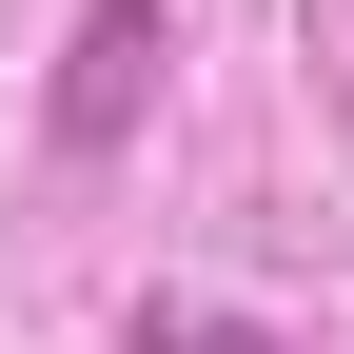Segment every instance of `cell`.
Listing matches in <instances>:
<instances>
[{
	"instance_id": "1",
	"label": "cell",
	"mask_w": 354,
	"mask_h": 354,
	"mask_svg": "<svg viewBox=\"0 0 354 354\" xmlns=\"http://www.w3.org/2000/svg\"><path fill=\"white\" fill-rule=\"evenodd\" d=\"M138 354H295V335H256V315H216V295H158Z\"/></svg>"
}]
</instances>
